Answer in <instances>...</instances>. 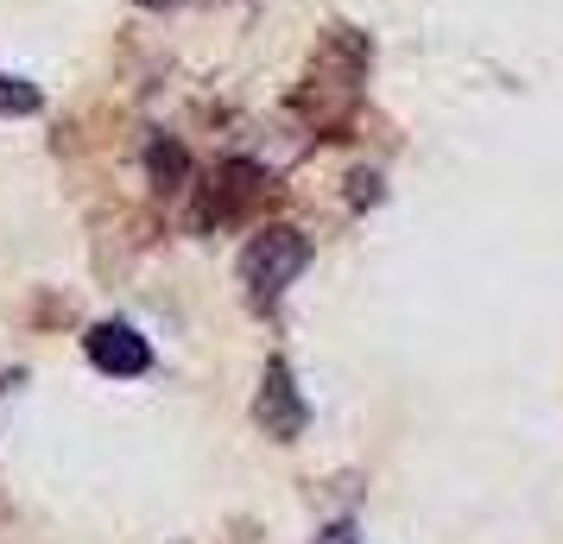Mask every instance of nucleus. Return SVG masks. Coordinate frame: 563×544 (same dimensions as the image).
<instances>
[{
    "mask_svg": "<svg viewBox=\"0 0 563 544\" xmlns=\"http://www.w3.org/2000/svg\"><path fill=\"white\" fill-rule=\"evenodd\" d=\"M305 266H310V241L298 229H285V222L260 229L254 241H247V254H241V291H247V304H254V311H273L285 298V286H291Z\"/></svg>",
    "mask_w": 563,
    "mask_h": 544,
    "instance_id": "f257e3e1",
    "label": "nucleus"
},
{
    "mask_svg": "<svg viewBox=\"0 0 563 544\" xmlns=\"http://www.w3.org/2000/svg\"><path fill=\"white\" fill-rule=\"evenodd\" d=\"M254 418H260V431H266L273 443H298V437H305V424H310L305 392H298V380H291V367H285L279 355H273V362H266V374H260Z\"/></svg>",
    "mask_w": 563,
    "mask_h": 544,
    "instance_id": "f03ea898",
    "label": "nucleus"
},
{
    "mask_svg": "<svg viewBox=\"0 0 563 544\" xmlns=\"http://www.w3.org/2000/svg\"><path fill=\"white\" fill-rule=\"evenodd\" d=\"M82 355L114 374V380H140V374H153V342L140 336L133 323H96L89 336H82Z\"/></svg>",
    "mask_w": 563,
    "mask_h": 544,
    "instance_id": "7ed1b4c3",
    "label": "nucleus"
},
{
    "mask_svg": "<svg viewBox=\"0 0 563 544\" xmlns=\"http://www.w3.org/2000/svg\"><path fill=\"white\" fill-rule=\"evenodd\" d=\"M260 190H266V171L260 165H247V158H234V165H222L216 178H209L203 190V209H197V229H209V222H234L241 209L254 203Z\"/></svg>",
    "mask_w": 563,
    "mask_h": 544,
    "instance_id": "20e7f679",
    "label": "nucleus"
},
{
    "mask_svg": "<svg viewBox=\"0 0 563 544\" xmlns=\"http://www.w3.org/2000/svg\"><path fill=\"white\" fill-rule=\"evenodd\" d=\"M38 108H45V96L26 77H0V114H38Z\"/></svg>",
    "mask_w": 563,
    "mask_h": 544,
    "instance_id": "39448f33",
    "label": "nucleus"
},
{
    "mask_svg": "<svg viewBox=\"0 0 563 544\" xmlns=\"http://www.w3.org/2000/svg\"><path fill=\"white\" fill-rule=\"evenodd\" d=\"M146 165H153L158 190H165V184H178V178H184V146H178V140H158L153 153H146Z\"/></svg>",
    "mask_w": 563,
    "mask_h": 544,
    "instance_id": "423d86ee",
    "label": "nucleus"
},
{
    "mask_svg": "<svg viewBox=\"0 0 563 544\" xmlns=\"http://www.w3.org/2000/svg\"><path fill=\"white\" fill-rule=\"evenodd\" d=\"M317 544H361V525L355 519H330V525L317 532Z\"/></svg>",
    "mask_w": 563,
    "mask_h": 544,
    "instance_id": "0eeeda50",
    "label": "nucleus"
},
{
    "mask_svg": "<svg viewBox=\"0 0 563 544\" xmlns=\"http://www.w3.org/2000/svg\"><path fill=\"white\" fill-rule=\"evenodd\" d=\"M355 203H380V178H374V171H355Z\"/></svg>",
    "mask_w": 563,
    "mask_h": 544,
    "instance_id": "6e6552de",
    "label": "nucleus"
}]
</instances>
